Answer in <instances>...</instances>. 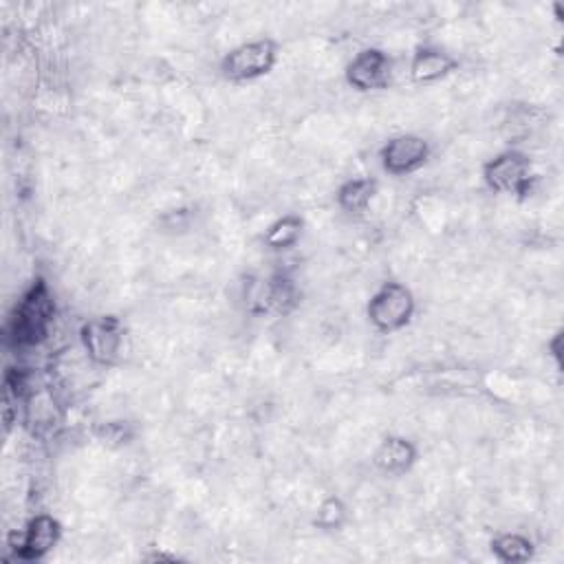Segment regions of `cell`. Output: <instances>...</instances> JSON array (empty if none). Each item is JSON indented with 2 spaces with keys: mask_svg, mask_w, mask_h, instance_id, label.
Instances as JSON below:
<instances>
[{
  "mask_svg": "<svg viewBox=\"0 0 564 564\" xmlns=\"http://www.w3.org/2000/svg\"><path fill=\"white\" fill-rule=\"evenodd\" d=\"M278 64V42L271 37L249 40L229 48L220 59V73L229 82H253Z\"/></svg>",
  "mask_w": 564,
  "mask_h": 564,
  "instance_id": "cell-2",
  "label": "cell"
},
{
  "mask_svg": "<svg viewBox=\"0 0 564 564\" xmlns=\"http://www.w3.org/2000/svg\"><path fill=\"white\" fill-rule=\"evenodd\" d=\"M427 159H430V143L423 137L412 132H403L388 139L379 150L381 167L392 176L412 174L419 167H423Z\"/></svg>",
  "mask_w": 564,
  "mask_h": 564,
  "instance_id": "cell-7",
  "label": "cell"
},
{
  "mask_svg": "<svg viewBox=\"0 0 564 564\" xmlns=\"http://www.w3.org/2000/svg\"><path fill=\"white\" fill-rule=\"evenodd\" d=\"M62 524L51 513L33 516L22 531H11L7 538V549L15 560L37 562L44 560L59 542Z\"/></svg>",
  "mask_w": 564,
  "mask_h": 564,
  "instance_id": "cell-4",
  "label": "cell"
},
{
  "mask_svg": "<svg viewBox=\"0 0 564 564\" xmlns=\"http://www.w3.org/2000/svg\"><path fill=\"white\" fill-rule=\"evenodd\" d=\"M458 62L434 46H421L410 59V79L414 84H432L454 73Z\"/></svg>",
  "mask_w": 564,
  "mask_h": 564,
  "instance_id": "cell-9",
  "label": "cell"
},
{
  "mask_svg": "<svg viewBox=\"0 0 564 564\" xmlns=\"http://www.w3.org/2000/svg\"><path fill=\"white\" fill-rule=\"evenodd\" d=\"M375 465L386 474H405L416 460V447L403 436H386L372 456Z\"/></svg>",
  "mask_w": 564,
  "mask_h": 564,
  "instance_id": "cell-10",
  "label": "cell"
},
{
  "mask_svg": "<svg viewBox=\"0 0 564 564\" xmlns=\"http://www.w3.org/2000/svg\"><path fill=\"white\" fill-rule=\"evenodd\" d=\"M533 542L522 535V533H511V531H505V533H498L494 540H491V553L496 560L505 562V564H522V562H529L533 557Z\"/></svg>",
  "mask_w": 564,
  "mask_h": 564,
  "instance_id": "cell-12",
  "label": "cell"
},
{
  "mask_svg": "<svg viewBox=\"0 0 564 564\" xmlns=\"http://www.w3.org/2000/svg\"><path fill=\"white\" fill-rule=\"evenodd\" d=\"M346 82L361 93L386 90L392 84V59L381 48H364L348 62Z\"/></svg>",
  "mask_w": 564,
  "mask_h": 564,
  "instance_id": "cell-8",
  "label": "cell"
},
{
  "mask_svg": "<svg viewBox=\"0 0 564 564\" xmlns=\"http://www.w3.org/2000/svg\"><path fill=\"white\" fill-rule=\"evenodd\" d=\"M346 522V505L337 496L322 500L315 513V527L322 531H337Z\"/></svg>",
  "mask_w": 564,
  "mask_h": 564,
  "instance_id": "cell-14",
  "label": "cell"
},
{
  "mask_svg": "<svg viewBox=\"0 0 564 564\" xmlns=\"http://www.w3.org/2000/svg\"><path fill=\"white\" fill-rule=\"evenodd\" d=\"M79 339L97 366H115L123 346V328L117 317L104 315L88 319L79 328Z\"/></svg>",
  "mask_w": 564,
  "mask_h": 564,
  "instance_id": "cell-6",
  "label": "cell"
},
{
  "mask_svg": "<svg viewBox=\"0 0 564 564\" xmlns=\"http://www.w3.org/2000/svg\"><path fill=\"white\" fill-rule=\"evenodd\" d=\"M416 302L412 291L401 282H383L366 306L370 324L379 333H397L405 328L414 315Z\"/></svg>",
  "mask_w": 564,
  "mask_h": 564,
  "instance_id": "cell-3",
  "label": "cell"
},
{
  "mask_svg": "<svg viewBox=\"0 0 564 564\" xmlns=\"http://www.w3.org/2000/svg\"><path fill=\"white\" fill-rule=\"evenodd\" d=\"M302 229H304V220L297 214H286L267 227L262 240L269 249L282 251V249L293 247L300 240Z\"/></svg>",
  "mask_w": 564,
  "mask_h": 564,
  "instance_id": "cell-13",
  "label": "cell"
},
{
  "mask_svg": "<svg viewBox=\"0 0 564 564\" xmlns=\"http://www.w3.org/2000/svg\"><path fill=\"white\" fill-rule=\"evenodd\" d=\"M482 178L489 189L509 196H524L533 187L531 161L518 150H507L489 159L482 167Z\"/></svg>",
  "mask_w": 564,
  "mask_h": 564,
  "instance_id": "cell-5",
  "label": "cell"
},
{
  "mask_svg": "<svg viewBox=\"0 0 564 564\" xmlns=\"http://www.w3.org/2000/svg\"><path fill=\"white\" fill-rule=\"evenodd\" d=\"M53 315L55 302L51 289L42 278H37L18 300L7 324V337L13 341V346L20 348L37 346L46 339L53 324Z\"/></svg>",
  "mask_w": 564,
  "mask_h": 564,
  "instance_id": "cell-1",
  "label": "cell"
},
{
  "mask_svg": "<svg viewBox=\"0 0 564 564\" xmlns=\"http://www.w3.org/2000/svg\"><path fill=\"white\" fill-rule=\"evenodd\" d=\"M377 194L375 178H348L337 189V203L348 214H364Z\"/></svg>",
  "mask_w": 564,
  "mask_h": 564,
  "instance_id": "cell-11",
  "label": "cell"
}]
</instances>
